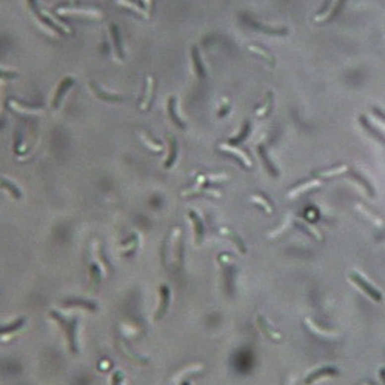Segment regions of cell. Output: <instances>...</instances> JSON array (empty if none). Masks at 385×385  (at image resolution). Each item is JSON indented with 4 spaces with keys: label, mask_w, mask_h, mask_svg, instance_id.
<instances>
[{
    "label": "cell",
    "mask_w": 385,
    "mask_h": 385,
    "mask_svg": "<svg viewBox=\"0 0 385 385\" xmlns=\"http://www.w3.org/2000/svg\"><path fill=\"white\" fill-rule=\"evenodd\" d=\"M248 50L251 51V53H254V54H258V55H261L264 60H267L270 65L272 66H275L276 65V57L270 53V51H267L265 48H262V47H258V45H248Z\"/></svg>",
    "instance_id": "cell-23"
},
{
    "label": "cell",
    "mask_w": 385,
    "mask_h": 385,
    "mask_svg": "<svg viewBox=\"0 0 385 385\" xmlns=\"http://www.w3.org/2000/svg\"><path fill=\"white\" fill-rule=\"evenodd\" d=\"M293 220H294V216H293V215H288L287 218L283 219L282 225H280L279 228H276L275 231H272V233H270V234H268V237H270V239H275V237L280 236V234H282L285 230H288V228H290V225L293 223Z\"/></svg>",
    "instance_id": "cell-29"
},
{
    "label": "cell",
    "mask_w": 385,
    "mask_h": 385,
    "mask_svg": "<svg viewBox=\"0 0 385 385\" xmlns=\"http://www.w3.org/2000/svg\"><path fill=\"white\" fill-rule=\"evenodd\" d=\"M153 94H154V77L153 76H147L145 91H144V97H142V102H140V110L142 111H147L148 107L151 105Z\"/></svg>",
    "instance_id": "cell-16"
},
{
    "label": "cell",
    "mask_w": 385,
    "mask_h": 385,
    "mask_svg": "<svg viewBox=\"0 0 385 385\" xmlns=\"http://www.w3.org/2000/svg\"><path fill=\"white\" fill-rule=\"evenodd\" d=\"M250 130H251V125H250V122H248V120H245L244 128H242L240 134H239L237 137L231 139V140H230V144H239V142H242L244 139H247V137H248V134H250Z\"/></svg>",
    "instance_id": "cell-36"
},
{
    "label": "cell",
    "mask_w": 385,
    "mask_h": 385,
    "mask_svg": "<svg viewBox=\"0 0 385 385\" xmlns=\"http://www.w3.org/2000/svg\"><path fill=\"white\" fill-rule=\"evenodd\" d=\"M108 30H110V36H111L114 53H116L119 62H122L125 59V53H123V47H122V36L119 33V26L116 23H110Z\"/></svg>",
    "instance_id": "cell-6"
},
{
    "label": "cell",
    "mask_w": 385,
    "mask_h": 385,
    "mask_svg": "<svg viewBox=\"0 0 385 385\" xmlns=\"http://www.w3.org/2000/svg\"><path fill=\"white\" fill-rule=\"evenodd\" d=\"M350 176H351V179H354L356 182H359V185H362L364 191H365L368 196H375V190H373V187H372V185H370V183L364 179V176H361V174H358V173H354V171H350Z\"/></svg>",
    "instance_id": "cell-30"
},
{
    "label": "cell",
    "mask_w": 385,
    "mask_h": 385,
    "mask_svg": "<svg viewBox=\"0 0 385 385\" xmlns=\"http://www.w3.org/2000/svg\"><path fill=\"white\" fill-rule=\"evenodd\" d=\"M327 376H337V368L331 367V365H327V367H319L316 370L308 373V376L305 378V385H311L315 384L318 379L321 378H327Z\"/></svg>",
    "instance_id": "cell-7"
},
{
    "label": "cell",
    "mask_w": 385,
    "mask_h": 385,
    "mask_svg": "<svg viewBox=\"0 0 385 385\" xmlns=\"http://www.w3.org/2000/svg\"><path fill=\"white\" fill-rule=\"evenodd\" d=\"M345 171H348V166L347 165H340L337 168H331L329 171H322L321 173V177H333V176H339L342 173H345Z\"/></svg>",
    "instance_id": "cell-35"
},
{
    "label": "cell",
    "mask_w": 385,
    "mask_h": 385,
    "mask_svg": "<svg viewBox=\"0 0 385 385\" xmlns=\"http://www.w3.org/2000/svg\"><path fill=\"white\" fill-rule=\"evenodd\" d=\"M26 2H28V6H30L31 12H33L34 16H36V19H37L40 23H44V25L48 28V30H51L53 33H59V34H63V33H71L68 26H63L62 23H57V22H54L51 17L45 16V14L42 12V9L39 8V5H37V0H26Z\"/></svg>",
    "instance_id": "cell-3"
},
{
    "label": "cell",
    "mask_w": 385,
    "mask_h": 385,
    "mask_svg": "<svg viewBox=\"0 0 385 385\" xmlns=\"http://www.w3.org/2000/svg\"><path fill=\"white\" fill-rule=\"evenodd\" d=\"M251 25H253L254 28H258L259 31H264V33H267V34L283 36V34H287V33H288V30H287V28H270V26L259 25V23H256V22H251Z\"/></svg>",
    "instance_id": "cell-28"
},
{
    "label": "cell",
    "mask_w": 385,
    "mask_h": 385,
    "mask_svg": "<svg viewBox=\"0 0 385 385\" xmlns=\"http://www.w3.org/2000/svg\"><path fill=\"white\" fill-rule=\"evenodd\" d=\"M168 305H169V288H168V285H161V304H159L158 313H156V316H154L156 321H159L165 316Z\"/></svg>",
    "instance_id": "cell-15"
},
{
    "label": "cell",
    "mask_w": 385,
    "mask_h": 385,
    "mask_svg": "<svg viewBox=\"0 0 385 385\" xmlns=\"http://www.w3.org/2000/svg\"><path fill=\"white\" fill-rule=\"evenodd\" d=\"M294 382H296V376H291V379H290V384H288V385H294Z\"/></svg>",
    "instance_id": "cell-41"
},
{
    "label": "cell",
    "mask_w": 385,
    "mask_h": 385,
    "mask_svg": "<svg viewBox=\"0 0 385 385\" xmlns=\"http://www.w3.org/2000/svg\"><path fill=\"white\" fill-rule=\"evenodd\" d=\"M90 90L93 91V94H94L97 99H101V101H105V102H110V104H119V102H123V101H125L123 96L108 93V91H105L104 88H101V87H99V85L94 83V82H90Z\"/></svg>",
    "instance_id": "cell-5"
},
{
    "label": "cell",
    "mask_w": 385,
    "mask_h": 385,
    "mask_svg": "<svg viewBox=\"0 0 385 385\" xmlns=\"http://www.w3.org/2000/svg\"><path fill=\"white\" fill-rule=\"evenodd\" d=\"M166 111H168V117L169 120L173 122L177 128L180 130H187V123H185L177 114V99L174 96H169L168 97V102H166Z\"/></svg>",
    "instance_id": "cell-8"
},
{
    "label": "cell",
    "mask_w": 385,
    "mask_h": 385,
    "mask_svg": "<svg viewBox=\"0 0 385 385\" xmlns=\"http://www.w3.org/2000/svg\"><path fill=\"white\" fill-rule=\"evenodd\" d=\"M50 318H53L57 324L62 327V330L66 333V339H68V345L74 354L79 351V342H77V327H79V321L76 318L73 319H66L65 316H62L57 310H51L50 311Z\"/></svg>",
    "instance_id": "cell-1"
},
{
    "label": "cell",
    "mask_w": 385,
    "mask_h": 385,
    "mask_svg": "<svg viewBox=\"0 0 385 385\" xmlns=\"http://www.w3.org/2000/svg\"><path fill=\"white\" fill-rule=\"evenodd\" d=\"M273 107V93L270 91V93H267V96H265V99H264V104L256 110V116L258 117H262V116H265V114L270 111V108Z\"/></svg>",
    "instance_id": "cell-27"
},
{
    "label": "cell",
    "mask_w": 385,
    "mask_h": 385,
    "mask_svg": "<svg viewBox=\"0 0 385 385\" xmlns=\"http://www.w3.org/2000/svg\"><path fill=\"white\" fill-rule=\"evenodd\" d=\"M73 85H74V77H71V76H66V77H63L59 82V85H57V88H55V91L53 94V101H51V108L53 110H57V108L60 107V102H62L63 96L68 93V90L73 87Z\"/></svg>",
    "instance_id": "cell-4"
},
{
    "label": "cell",
    "mask_w": 385,
    "mask_h": 385,
    "mask_svg": "<svg viewBox=\"0 0 385 385\" xmlns=\"http://www.w3.org/2000/svg\"><path fill=\"white\" fill-rule=\"evenodd\" d=\"M251 202L261 205V207L268 213V215H272V213H273V205L270 204L267 199H265L264 196H261V194H253V196H251Z\"/></svg>",
    "instance_id": "cell-31"
},
{
    "label": "cell",
    "mask_w": 385,
    "mask_h": 385,
    "mask_svg": "<svg viewBox=\"0 0 385 385\" xmlns=\"http://www.w3.org/2000/svg\"><path fill=\"white\" fill-rule=\"evenodd\" d=\"M372 111H373V116L378 119V120H381L382 123H385V112L384 111H381V108H372Z\"/></svg>",
    "instance_id": "cell-38"
},
{
    "label": "cell",
    "mask_w": 385,
    "mask_h": 385,
    "mask_svg": "<svg viewBox=\"0 0 385 385\" xmlns=\"http://www.w3.org/2000/svg\"><path fill=\"white\" fill-rule=\"evenodd\" d=\"M0 188H5L12 197H16V199H20V197H22V191L19 190L17 185L12 183V182H9L8 179L0 177Z\"/></svg>",
    "instance_id": "cell-25"
},
{
    "label": "cell",
    "mask_w": 385,
    "mask_h": 385,
    "mask_svg": "<svg viewBox=\"0 0 385 385\" xmlns=\"http://www.w3.org/2000/svg\"><path fill=\"white\" fill-rule=\"evenodd\" d=\"M258 325H259V329L262 330V333H265L268 337L276 339V340H280V334H277V333L272 329V325H270V324L265 321L264 316H258Z\"/></svg>",
    "instance_id": "cell-24"
},
{
    "label": "cell",
    "mask_w": 385,
    "mask_h": 385,
    "mask_svg": "<svg viewBox=\"0 0 385 385\" xmlns=\"http://www.w3.org/2000/svg\"><path fill=\"white\" fill-rule=\"evenodd\" d=\"M305 324H307V327L311 330V331H315L316 334H319V336H324V337H337V333H334V331H329V330H322V329H319V327L313 322L310 318H305Z\"/></svg>",
    "instance_id": "cell-26"
},
{
    "label": "cell",
    "mask_w": 385,
    "mask_h": 385,
    "mask_svg": "<svg viewBox=\"0 0 385 385\" xmlns=\"http://www.w3.org/2000/svg\"><path fill=\"white\" fill-rule=\"evenodd\" d=\"M348 277H350V280L356 285V287L361 288L368 297H372L373 301H376V302H381V301H382V293H381L362 273H359L358 270H353V272L348 275Z\"/></svg>",
    "instance_id": "cell-2"
},
{
    "label": "cell",
    "mask_w": 385,
    "mask_h": 385,
    "mask_svg": "<svg viewBox=\"0 0 385 385\" xmlns=\"http://www.w3.org/2000/svg\"><path fill=\"white\" fill-rule=\"evenodd\" d=\"M168 147H169V153H168V158L164 164V166L166 169H169L171 166H173L176 164V159H177V151H179V147H177V140L174 136L168 134Z\"/></svg>",
    "instance_id": "cell-17"
},
{
    "label": "cell",
    "mask_w": 385,
    "mask_h": 385,
    "mask_svg": "<svg viewBox=\"0 0 385 385\" xmlns=\"http://www.w3.org/2000/svg\"><path fill=\"white\" fill-rule=\"evenodd\" d=\"M356 210H358L362 216H365L370 222H373L375 225H382V219H379V218H376L375 215H372L368 210H365V207H362V205H356Z\"/></svg>",
    "instance_id": "cell-34"
},
{
    "label": "cell",
    "mask_w": 385,
    "mask_h": 385,
    "mask_svg": "<svg viewBox=\"0 0 385 385\" xmlns=\"http://www.w3.org/2000/svg\"><path fill=\"white\" fill-rule=\"evenodd\" d=\"M358 122H359V125H361L362 130H364L370 137H373L375 140L381 142V144H385V134H384L381 130H376V128H373V123H370L365 116H361V117L358 119Z\"/></svg>",
    "instance_id": "cell-11"
},
{
    "label": "cell",
    "mask_w": 385,
    "mask_h": 385,
    "mask_svg": "<svg viewBox=\"0 0 385 385\" xmlns=\"http://www.w3.org/2000/svg\"><path fill=\"white\" fill-rule=\"evenodd\" d=\"M364 385H368V384H364Z\"/></svg>",
    "instance_id": "cell-42"
},
{
    "label": "cell",
    "mask_w": 385,
    "mask_h": 385,
    "mask_svg": "<svg viewBox=\"0 0 385 385\" xmlns=\"http://www.w3.org/2000/svg\"><path fill=\"white\" fill-rule=\"evenodd\" d=\"M23 322H25V318L19 319L17 322H12V325H9V327H5V329H0V334H5V333H9V331H14V330L20 329V327L23 325Z\"/></svg>",
    "instance_id": "cell-37"
},
{
    "label": "cell",
    "mask_w": 385,
    "mask_h": 385,
    "mask_svg": "<svg viewBox=\"0 0 385 385\" xmlns=\"http://www.w3.org/2000/svg\"><path fill=\"white\" fill-rule=\"evenodd\" d=\"M191 60H193L194 73L197 74V77L199 79H205V66H204L202 55H201V51H199L197 45L191 47Z\"/></svg>",
    "instance_id": "cell-13"
},
{
    "label": "cell",
    "mask_w": 385,
    "mask_h": 385,
    "mask_svg": "<svg viewBox=\"0 0 385 385\" xmlns=\"http://www.w3.org/2000/svg\"><path fill=\"white\" fill-rule=\"evenodd\" d=\"M173 248H174V259L177 264H182L183 261V237H182V230L176 228L174 230V240H173Z\"/></svg>",
    "instance_id": "cell-18"
},
{
    "label": "cell",
    "mask_w": 385,
    "mask_h": 385,
    "mask_svg": "<svg viewBox=\"0 0 385 385\" xmlns=\"http://www.w3.org/2000/svg\"><path fill=\"white\" fill-rule=\"evenodd\" d=\"M0 77H3V79H14V77H17V73H16V71H5V69H0Z\"/></svg>",
    "instance_id": "cell-39"
},
{
    "label": "cell",
    "mask_w": 385,
    "mask_h": 385,
    "mask_svg": "<svg viewBox=\"0 0 385 385\" xmlns=\"http://www.w3.org/2000/svg\"><path fill=\"white\" fill-rule=\"evenodd\" d=\"M340 2V0H329V3H327V6H325V9H322L319 14H316L315 16V20L316 23H319V22H324V20H327L329 19L331 14L336 11V8H337V3Z\"/></svg>",
    "instance_id": "cell-21"
},
{
    "label": "cell",
    "mask_w": 385,
    "mask_h": 385,
    "mask_svg": "<svg viewBox=\"0 0 385 385\" xmlns=\"http://www.w3.org/2000/svg\"><path fill=\"white\" fill-rule=\"evenodd\" d=\"M140 139H142V142L151 150V151H154V153H162V145L161 144H156V142H153L148 136H147V133H140Z\"/></svg>",
    "instance_id": "cell-32"
},
{
    "label": "cell",
    "mask_w": 385,
    "mask_h": 385,
    "mask_svg": "<svg viewBox=\"0 0 385 385\" xmlns=\"http://www.w3.org/2000/svg\"><path fill=\"white\" fill-rule=\"evenodd\" d=\"M116 2H117V5H120V6H123V8H128V9H131V11L140 14V16L144 17V19H150L148 11H147L145 8L139 6L137 3H134L133 0H116Z\"/></svg>",
    "instance_id": "cell-22"
},
{
    "label": "cell",
    "mask_w": 385,
    "mask_h": 385,
    "mask_svg": "<svg viewBox=\"0 0 385 385\" xmlns=\"http://www.w3.org/2000/svg\"><path fill=\"white\" fill-rule=\"evenodd\" d=\"M11 108H14L16 111H20V112H42V108L40 107H22L19 102H14V101H9L8 102Z\"/></svg>",
    "instance_id": "cell-33"
},
{
    "label": "cell",
    "mask_w": 385,
    "mask_h": 385,
    "mask_svg": "<svg viewBox=\"0 0 385 385\" xmlns=\"http://www.w3.org/2000/svg\"><path fill=\"white\" fill-rule=\"evenodd\" d=\"M219 150L233 154L234 158H237L242 164H244L245 168H251V166H253V162H251V159H250V156H248L245 151H242L240 148H236V147H233L231 144H222V145H219Z\"/></svg>",
    "instance_id": "cell-9"
},
{
    "label": "cell",
    "mask_w": 385,
    "mask_h": 385,
    "mask_svg": "<svg viewBox=\"0 0 385 385\" xmlns=\"http://www.w3.org/2000/svg\"><path fill=\"white\" fill-rule=\"evenodd\" d=\"M188 218L191 219L193 225H194V237H196V245H199L204 239V222L201 219V216L197 215L194 210L188 211Z\"/></svg>",
    "instance_id": "cell-14"
},
{
    "label": "cell",
    "mask_w": 385,
    "mask_h": 385,
    "mask_svg": "<svg viewBox=\"0 0 385 385\" xmlns=\"http://www.w3.org/2000/svg\"><path fill=\"white\" fill-rule=\"evenodd\" d=\"M220 233H222V236H225L226 239H230V240L233 242V244L237 247V250H239L242 254H245V253H247V245L244 244V240L240 239V236H239L237 233L231 231L230 228H222Z\"/></svg>",
    "instance_id": "cell-20"
},
{
    "label": "cell",
    "mask_w": 385,
    "mask_h": 385,
    "mask_svg": "<svg viewBox=\"0 0 385 385\" xmlns=\"http://www.w3.org/2000/svg\"><path fill=\"white\" fill-rule=\"evenodd\" d=\"M258 154H259L261 162L264 164V166H265V169L268 171V173L272 174L273 177H279L277 168L275 166V164H273L272 161H270L268 154H267V150H265V147H264V145H258Z\"/></svg>",
    "instance_id": "cell-19"
},
{
    "label": "cell",
    "mask_w": 385,
    "mask_h": 385,
    "mask_svg": "<svg viewBox=\"0 0 385 385\" xmlns=\"http://www.w3.org/2000/svg\"><path fill=\"white\" fill-rule=\"evenodd\" d=\"M321 185H322V182H321L319 179H313V180L304 182V183H301V185H297V187H294L293 190H290L288 194H287V197H288V199H294V197L304 194L305 191H308V190H311V188L321 187Z\"/></svg>",
    "instance_id": "cell-12"
},
{
    "label": "cell",
    "mask_w": 385,
    "mask_h": 385,
    "mask_svg": "<svg viewBox=\"0 0 385 385\" xmlns=\"http://www.w3.org/2000/svg\"><path fill=\"white\" fill-rule=\"evenodd\" d=\"M379 376H381V379H382V382L385 384V368L382 367L381 370H379Z\"/></svg>",
    "instance_id": "cell-40"
},
{
    "label": "cell",
    "mask_w": 385,
    "mask_h": 385,
    "mask_svg": "<svg viewBox=\"0 0 385 385\" xmlns=\"http://www.w3.org/2000/svg\"><path fill=\"white\" fill-rule=\"evenodd\" d=\"M57 14L60 16H71V14H79V16L85 17H94V19H102L104 14L96 9H77V8H57Z\"/></svg>",
    "instance_id": "cell-10"
}]
</instances>
